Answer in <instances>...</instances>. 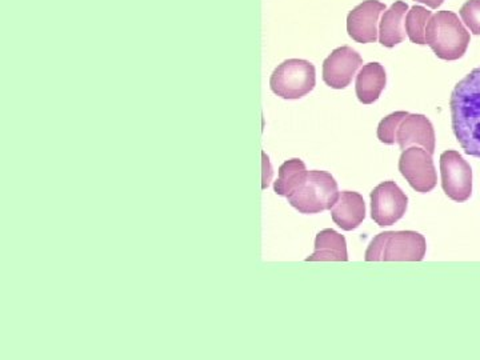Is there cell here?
Returning <instances> with one entry per match:
<instances>
[{"instance_id":"obj_15","label":"cell","mask_w":480,"mask_h":360,"mask_svg":"<svg viewBox=\"0 0 480 360\" xmlns=\"http://www.w3.org/2000/svg\"><path fill=\"white\" fill-rule=\"evenodd\" d=\"M307 262H347L345 237L333 230H323L316 235L315 253L306 257Z\"/></svg>"},{"instance_id":"obj_8","label":"cell","mask_w":480,"mask_h":360,"mask_svg":"<svg viewBox=\"0 0 480 360\" xmlns=\"http://www.w3.org/2000/svg\"><path fill=\"white\" fill-rule=\"evenodd\" d=\"M407 204L408 197L395 181H383L371 193V218L380 227L395 225L405 216Z\"/></svg>"},{"instance_id":"obj_6","label":"cell","mask_w":480,"mask_h":360,"mask_svg":"<svg viewBox=\"0 0 480 360\" xmlns=\"http://www.w3.org/2000/svg\"><path fill=\"white\" fill-rule=\"evenodd\" d=\"M442 187L444 194L455 202H465L472 194V170L458 151L449 150L440 155Z\"/></svg>"},{"instance_id":"obj_20","label":"cell","mask_w":480,"mask_h":360,"mask_svg":"<svg viewBox=\"0 0 480 360\" xmlns=\"http://www.w3.org/2000/svg\"><path fill=\"white\" fill-rule=\"evenodd\" d=\"M417 1H419L421 4H426L427 7H430L433 10H437L444 3V0H417Z\"/></svg>"},{"instance_id":"obj_3","label":"cell","mask_w":480,"mask_h":360,"mask_svg":"<svg viewBox=\"0 0 480 360\" xmlns=\"http://www.w3.org/2000/svg\"><path fill=\"white\" fill-rule=\"evenodd\" d=\"M427 250L426 239L417 231H386L370 243L367 262H420Z\"/></svg>"},{"instance_id":"obj_10","label":"cell","mask_w":480,"mask_h":360,"mask_svg":"<svg viewBox=\"0 0 480 360\" xmlns=\"http://www.w3.org/2000/svg\"><path fill=\"white\" fill-rule=\"evenodd\" d=\"M387 10L379 0H364L347 16V32L358 43H375L379 39V17Z\"/></svg>"},{"instance_id":"obj_19","label":"cell","mask_w":480,"mask_h":360,"mask_svg":"<svg viewBox=\"0 0 480 360\" xmlns=\"http://www.w3.org/2000/svg\"><path fill=\"white\" fill-rule=\"evenodd\" d=\"M459 15L468 30L474 35H480V0H467Z\"/></svg>"},{"instance_id":"obj_13","label":"cell","mask_w":480,"mask_h":360,"mask_svg":"<svg viewBox=\"0 0 480 360\" xmlns=\"http://www.w3.org/2000/svg\"><path fill=\"white\" fill-rule=\"evenodd\" d=\"M387 75L380 63H368L360 68L357 75L355 91L360 103L373 105L379 99L380 93L386 89Z\"/></svg>"},{"instance_id":"obj_9","label":"cell","mask_w":480,"mask_h":360,"mask_svg":"<svg viewBox=\"0 0 480 360\" xmlns=\"http://www.w3.org/2000/svg\"><path fill=\"white\" fill-rule=\"evenodd\" d=\"M363 64V59L350 45L333 50L323 61V80L333 90H343L351 84Z\"/></svg>"},{"instance_id":"obj_14","label":"cell","mask_w":480,"mask_h":360,"mask_svg":"<svg viewBox=\"0 0 480 360\" xmlns=\"http://www.w3.org/2000/svg\"><path fill=\"white\" fill-rule=\"evenodd\" d=\"M408 4L399 0L386 10L379 22V43L387 48L400 45L405 39V16Z\"/></svg>"},{"instance_id":"obj_18","label":"cell","mask_w":480,"mask_h":360,"mask_svg":"<svg viewBox=\"0 0 480 360\" xmlns=\"http://www.w3.org/2000/svg\"><path fill=\"white\" fill-rule=\"evenodd\" d=\"M407 115H408V112H405V111H398V112H392L389 117H386L384 119L382 120L377 126L379 140L384 144H389V146L395 144L396 131H398L402 120L405 119Z\"/></svg>"},{"instance_id":"obj_5","label":"cell","mask_w":480,"mask_h":360,"mask_svg":"<svg viewBox=\"0 0 480 360\" xmlns=\"http://www.w3.org/2000/svg\"><path fill=\"white\" fill-rule=\"evenodd\" d=\"M315 66L304 59H287L279 64L270 77L271 91L288 100L306 96L315 89Z\"/></svg>"},{"instance_id":"obj_12","label":"cell","mask_w":480,"mask_h":360,"mask_svg":"<svg viewBox=\"0 0 480 360\" xmlns=\"http://www.w3.org/2000/svg\"><path fill=\"white\" fill-rule=\"evenodd\" d=\"M332 220L345 231L358 228L366 218V203L363 196L354 191L339 193L331 209Z\"/></svg>"},{"instance_id":"obj_17","label":"cell","mask_w":480,"mask_h":360,"mask_svg":"<svg viewBox=\"0 0 480 360\" xmlns=\"http://www.w3.org/2000/svg\"><path fill=\"white\" fill-rule=\"evenodd\" d=\"M433 13L421 6H414L407 13L405 30L410 40L415 45H426V27Z\"/></svg>"},{"instance_id":"obj_2","label":"cell","mask_w":480,"mask_h":360,"mask_svg":"<svg viewBox=\"0 0 480 360\" xmlns=\"http://www.w3.org/2000/svg\"><path fill=\"white\" fill-rule=\"evenodd\" d=\"M470 32L452 11H437L426 27V45H430L439 59H460L470 45Z\"/></svg>"},{"instance_id":"obj_1","label":"cell","mask_w":480,"mask_h":360,"mask_svg":"<svg viewBox=\"0 0 480 360\" xmlns=\"http://www.w3.org/2000/svg\"><path fill=\"white\" fill-rule=\"evenodd\" d=\"M452 130L467 155L480 158V67L465 75L450 98Z\"/></svg>"},{"instance_id":"obj_16","label":"cell","mask_w":480,"mask_h":360,"mask_svg":"<svg viewBox=\"0 0 480 360\" xmlns=\"http://www.w3.org/2000/svg\"><path fill=\"white\" fill-rule=\"evenodd\" d=\"M307 168L303 160L290 159L279 167L278 180L273 184L276 195L287 196L295 193L307 178Z\"/></svg>"},{"instance_id":"obj_7","label":"cell","mask_w":480,"mask_h":360,"mask_svg":"<svg viewBox=\"0 0 480 360\" xmlns=\"http://www.w3.org/2000/svg\"><path fill=\"white\" fill-rule=\"evenodd\" d=\"M399 171L408 184L420 194H427L435 188L437 177L433 153L419 147H410L402 152Z\"/></svg>"},{"instance_id":"obj_11","label":"cell","mask_w":480,"mask_h":360,"mask_svg":"<svg viewBox=\"0 0 480 360\" xmlns=\"http://www.w3.org/2000/svg\"><path fill=\"white\" fill-rule=\"evenodd\" d=\"M395 139L402 151L410 149L411 146H419L430 153L435 152L434 126L427 117L421 114H408L402 120Z\"/></svg>"},{"instance_id":"obj_4","label":"cell","mask_w":480,"mask_h":360,"mask_svg":"<svg viewBox=\"0 0 480 360\" xmlns=\"http://www.w3.org/2000/svg\"><path fill=\"white\" fill-rule=\"evenodd\" d=\"M339 195L338 183L326 171H308L299 188L287 196L288 203L300 213H319L331 210Z\"/></svg>"}]
</instances>
